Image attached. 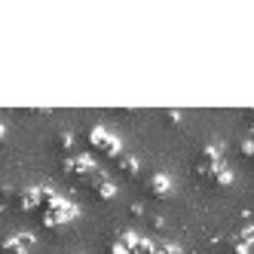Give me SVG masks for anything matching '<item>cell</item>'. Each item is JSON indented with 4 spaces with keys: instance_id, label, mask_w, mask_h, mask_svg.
I'll list each match as a JSON object with an SVG mask.
<instances>
[{
    "instance_id": "obj_9",
    "label": "cell",
    "mask_w": 254,
    "mask_h": 254,
    "mask_svg": "<svg viewBox=\"0 0 254 254\" xmlns=\"http://www.w3.org/2000/svg\"><path fill=\"white\" fill-rule=\"evenodd\" d=\"M208 184H211V187H230V184H233V172L221 162V166H217V169L208 175Z\"/></svg>"
},
{
    "instance_id": "obj_6",
    "label": "cell",
    "mask_w": 254,
    "mask_h": 254,
    "mask_svg": "<svg viewBox=\"0 0 254 254\" xmlns=\"http://www.w3.org/2000/svg\"><path fill=\"white\" fill-rule=\"evenodd\" d=\"M9 205H12L15 211H37V187H31V190H15Z\"/></svg>"
},
{
    "instance_id": "obj_13",
    "label": "cell",
    "mask_w": 254,
    "mask_h": 254,
    "mask_svg": "<svg viewBox=\"0 0 254 254\" xmlns=\"http://www.w3.org/2000/svg\"><path fill=\"white\" fill-rule=\"evenodd\" d=\"M129 214H132V217H144V205H141V202H132V205H129Z\"/></svg>"
},
{
    "instance_id": "obj_4",
    "label": "cell",
    "mask_w": 254,
    "mask_h": 254,
    "mask_svg": "<svg viewBox=\"0 0 254 254\" xmlns=\"http://www.w3.org/2000/svg\"><path fill=\"white\" fill-rule=\"evenodd\" d=\"M83 184H86L89 190H92V193H95L98 199H104V202H111V199L117 196V187H114V184H111V181H107V178H104V172H98V169H95L92 175H89V178L83 181Z\"/></svg>"
},
{
    "instance_id": "obj_2",
    "label": "cell",
    "mask_w": 254,
    "mask_h": 254,
    "mask_svg": "<svg viewBox=\"0 0 254 254\" xmlns=\"http://www.w3.org/2000/svg\"><path fill=\"white\" fill-rule=\"evenodd\" d=\"M62 172H64L67 178H77V181H86L89 175L95 172V162L89 159L86 153H70V156H64V162H62Z\"/></svg>"
},
{
    "instance_id": "obj_1",
    "label": "cell",
    "mask_w": 254,
    "mask_h": 254,
    "mask_svg": "<svg viewBox=\"0 0 254 254\" xmlns=\"http://www.w3.org/2000/svg\"><path fill=\"white\" fill-rule=\"evenodd\" d=\"M89 144H92V147L98 150V153H104V156H120L123 150H120V141L107 132V129H101V126H92V129H89Z\"/></svg>"
},
{
    "instance_id": "obj_12",
    "label": "cell",
    "mask_w": 254,
    "mask_h": 254,
    "mask_svg": "<svg viewBox=\"0 0 254 254\" xmlns=\"http://www.w3.org/2000/svg\"><path fill=\"white\" fill-rule=\"evenodd\" d=\"M251 153H254V144H251V138H245V141L239 144V156H242V159H248Z\"/></svg>"
},
{
    "instance_id": "obj_11",
    "label": "cell",
    "mask_w": 254,
    "mask_h": 254,
    "mask_svg": "<svg viewBox=\"0 0 254 254\" xmlns=\"http://www.w3.org/2000/svg\"><path fill=\"white\" fill-rule=\"evenodd\" d=\"M248 248H251V245H242V242H236V239H227L224 254H248Z\"/></svg>"
},
{
    "instance_id": "obj_8",
    "label": "cell",
    "mask_w": 254,
    "mask_h": 254,
    "mask_svg": "<svg viewBox=\"0 0 254 254\" xmlns=\"http://www.w3.org/2000/svg\"><path fill=\"white\" fill-rule=\"evenodd\" d=\"M114 162H117V169H120L126 178H138V159H135V156L120 153V156H114Z\"/></svg>"
},
{
    "instance_id": "obj_16",
    "label": "cell",
    "mask_w": 254,
    "mask_h": 254,
    "mask_svg": "<svg viewBox=\"0 0 254 254\" xmlns=\"http://www.w3.org/2000/svg\"><path fill=\"white\" fill-rule=\"evenodd\" d=\"M107 254H129V251H126V248H123V245H117V242H114V245H111V248H107Z\"/></svg>"
},
{
    "instance_id": "obj_5",
    "label": "cell",
    "mask_w": 254,
    "mask_h": 254,
    "mask_svg": "<svg viewBox=\"0 0 254 254\" xmlns=\"http://www.w3.org/2000/svg\"><path fill=\"white\" fill-rule=\"evenodd\" d=\"M31 248H34V236L31 233H15V236L0 242V254H28Z\"/></svg>"
},
{
    "instance_id": "obj_10",
    "label": "cell",
    "mask_w": 254,
    "mask_h": 254,
    "mask_svg": "<svg viewBox=\"0 0 254 254\" xmlns=\"http://www.w3.org/2000/svg\"><path fill=\"white\" fill-rule=\"evenodd\" d=\"M56 147H59V153L70 156V153H74V135H70V132H59V138H56Z\"/></svg>"
},
{
    "instance_id": "obj_14",
    "label": "cell",
    "mask_w": 254,
    "mask_h": 254,
    "mask_svg": "<svg viewBox=\"0 0 254 254\" xmlns=\"http://www.w3.org/2000/svg\"><path fill=\"white\" fill-rule=\"evenodd\" d=\"M162 117H166V120H169L172 126H178V123H181V114H178V111H166Z\"/></svg>"
},
{
    "instance_id": "obj_3",
    "label": "cell",
    "mask_w": 254,
    "mask_h": 254,
    "mask_svg": "<svg viewBox=\"0 0 254 254\" xmlns=\"http://www.w3.org/2000/svg\"><path fill=\"white\" fill-rule=\"evenodd\" d=\"M217 166H221V147H217V144H205V147L199 150V156H196V175L202 181H208V175Z\"/></svg>"
},
{
    "instance_id": "obj_15",
    "label": "cell",
    "mask_w": 254,
    "mask_h": 254,
    "mask_svg": "<svg viewBox=\"0 0 254 254\" xmlns=\"http://www.w3.org/2000/svg\"><path fill=\"white\" fill-rule=\"evenodd\" d=\"M150 227H153V230H162V227H166V221H162L159 214H153V217H150Z\"/></svg>"
},
{
    "instance_id": "obj_7",
    "label": "cell",
    "mask_w": 254,
    "mask_h": 254,
    "mask_svg": "<svg viewBox=\"0 0 254 254\" xmlns=\"http://www.w3.org/2000/svg\"><path fill=\"white\" fill-rule=\"evenodd\" d=\"M169 190H172L169 175L153 172V175H150V181H147V193H150V196H156V199H166V196H169Z\"/></svg>"
},
{
    "instance_id": "obj_17",
    "label": "cell",
    "mask_w": 254,
    "mask_h": 254,
    "mask_svg": "<svg viewBox=\"0 0 254 254\" xmlns=\"http://www.w3.org/2000/svg\"><path fill=\"white\" fill-rule=\"evenodd\" d=\"M3 141H6V126L0 123V144H3Z\"/></svg>"
}]
</instances>
